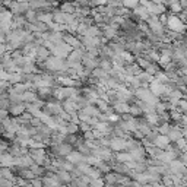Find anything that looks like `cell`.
<instances>
[{"mask_svg":"<svg viewBox=\"0 0 187 187\" xmlns=\"http://www.w3.org/2000/svg\"><path fill=\"white\" fill-rule=\"evenodd\" d=\"M167 26L173 32H181L186 29V25L184 22L181 21V18H178L177 15H171V16H168V21H167Z\"/></svg>","mask_w":187,"mask_h":187,"instance_id":"obj_1","label":"cell"},{"mask_svg":"<svg viewBox=\"0 0 187 187\" xmlns=\"http://www.w3.org/2000/svg\"><path fill=\"white\" fill-rule=\"evenodd\" d=\"M110 148L117 152L121 149H127V140H124L123 138H114L110 140Z\"/></svg>","mask_w":187,"mask_h":187,"instance_id":"obj_2","label":"cell"},{"mask_svg":"<svg viewBox=\"0 0 187 187\" xmlns=\"http://www.w3.org/2000/svg\"><path fill=\"white\" fill-rule=\"evenodd\" d=\"M77 108H79V107H77L76 101L70 100V98H66V100H64V102H63V110L66 111L67 114H70V115L75 114Z\"/></svg>","mask_w":187,"mask_h":187,"instance_id":"obj_3","label":"cell"},{"mask_svg":"<svg viewBox=\"0 0 187 187\" xmlns=\"http://www.w3.org/2000/svg\"><path fill=\"white\" fill-rule=\"evenodd\" d=\"M154 145L159 149H165L170 145V138H168L167 134H158L154 140Z\"/></svg>","mask_w":187,"mask_h":187,"instance_id":"obj_4","label":"cell"},{"mask_svg":"<svg viewBox=\"0 0 187 187\" xmlns=\"http://www.w3.org/2000/svg\"><path fill=\"white\" fill-rule=\"evenodd\" d=\"M31 158L35 161V164H43L44 161H45V152H44L43 149H32L31 151Z\"/></svg>","mask_w":187,"mask_h":187,"instance_id":"obj_5","label":"cell"},{"mask_svg":"<svg viewBox=\"0 0 187 187\" xmlns=\"http://www.w3.org/2000/svg\"><path fill=\"white\" fill-rule=\"evenodd\" d=\"M25 108H26V105H24L22 102H18V104H10L9 113L12 115H15V117H19L21 114H24Z\"/></svg>","mask_w":187,"mask_h":187,"instance_id":"obj_6","label":"cell"},{"mask_svg":"<svg viewBox=\"0 0 187 187\" xmlns=\"http://www.w3.org/2000/svg\"><path fill=\"white\" fill-rule=\"evenodd\" d=\"M63 41L69 44V45H70L73 50H76V48H79V47L82 45V41H81V40L75 38L73 35H69V34H67V35H63Z\"/></svg>","mask_w":187,"mask_h":187,"instance_id":"obj_7","label":"cell"},{"mask_svg":"<svg viewBox=\"0 0 187 187\" xmlns=\"http://www.w3.org/2000/svg\"><path fill=\"white\" fill-rule=\"evenodd\" d=\"M134 16H138V18H139V19H148L149 16H151V13H149V10L146 9V7H145V6H136V7H134Z\"/></svg>","mask_w":187,"mask_h":187,"instance_id":"obj_8","label":"cell"},{"mask_svg":"<svg viewBox=\"0 0 187 187\" xmlns=\"http://www.w3.org/2000/svg\"><path fill=\"white\" fill-rule=\"evenodd\" d=\"M114 110L119 113V114H127L130 111V105L127 102H123V101H117L114 104Z\"/></svg>","mask_w":187,"mask_h":187,"instance_id":"obj_9","label":"cell"},{"mask_svg":"<svg viewBox=\"0 0 187 187\" xmlns=\"http://www.w3.org/2000/svg\"><path fill=\"white\" fill-rule=\"evenodd\" d=\"M104 35H105V40L115 38V37H117V26H115V25H105Z\"/></svg>","mask_w":187,"mask_h":187,"instance_id":"obj_10","label":"cell"},{"mask_svg":"<svg viewBox=\"0 0 187 187\" xmlns=\"http://www.w3.org/2000/svg\"><path fill=\"white\" fill-rule=\"evenodd\" d=\"M60 10L64 12V13H70V15H75L76 13V6L70 3V2H64L60 5Z\"/></svg>","mask_w":187,"mask_h":187,"instance_id":"obj_11","label":"cell"},{"mask_svg":"<svg viewBox=\"0 0 187 187\" xmlns=\"http://www.w3.org/2000/svg\"><path fill=\"white\" fill-rule=\"evenodd\" d=\"M67 159H69V162H72V164H81L82 161H83V157H82L81 152H70V154L67 155Z\"/></svg>","mask_w":187,"mask_h":187,"instance_id":"obj_12","label":"cell"},{"mask_svg":"<svg viewBox=\"0 0 187 187\" xmlns=\"http://www.w3.org/2000/svg\"><path fill=\"white\" fill-rule=\"evenodd\" d=\"M48 50L47 47H41L40 45L38 48H37V53H35V56H37V58L38 60H45V58H48Z\"/></svg>","mask_w":187,"mask_h":187,"instance_id":"obj_13","label":"cell"},{"mask_svg":"<svg viewBox=\"0 0 187 187\" xmlns=\"http://www.w3.org/2000/svg\"><path fill=\"white\" fill-rule=\"evenodd\" d=\"M181 134H183V132L180 129H175V127H173V129H170V133L167 134L168 138H170V140H178L180 138H181Z\"/></svg>","mask_w":187,"mask_h":187,"instance_id":"obj_14","label":"cell"},{"mask_svg":"<svg viewBox=\"0 0 187 187\" xmlns=\"http://www.w3.org/2000/svg\"><path fill=\"white\" fill-rule=\"evenodd\" d=\"M25 19L28 21L29 24H32L35 21H38V12H35L34 9H29L26 13H25Z\"/></svg>","mask_w":187,"mask_h":187,"instance_id":"obj_15","label":"cell"},{"mask_svg":"<svg viewBox=\"0 0 187 187\" xmlns=\"http://www.w3.org/2000/svg\"><path fill=\"white\" fill-rule=\"evenodd\" d=\"M22 101L24 102H35L37 101V94L35 92H29V91L24 92L22 94Z\"/></svg>","mask_w":187,"mask_h":187,"instance_id":"obj_16","label":"cell"},{"mask_svg":"<svg viewBox=\"0 0 187 187\" xmlns=\"http://www.w3.org/2000/svg\"><path fill=\"white\" fill-rule=\"evenodd\" d=\"M38 21L44 22V24H50V22H53V13L51 12H48V13L38 12Z\"/></svg>","mask_w":187,"mask_h":187,"instance_id":"obj_17","label":"cell"},{"mask_svg":"<svg viewBox=\"0 0 187 187\" xmlns=\"http://www.w3.org/2000/svg\"><path fill=\"white\" fill-rule=\"evenodd\" d=\"M92 76L95 77V79H105L107 72L104 69H101V67H95V69L92 70Z\"/></svg>","mask_w":187,"mask_h":187,"instance_id":"obj_18","label":"cell"},{"mask_svg":"<svg viewBox=\"0 0 187 187\" xmlns=\"http://www.w3.org/2000/svg\"><path fill=\"white\" fill-rule=\"evenodd\" d=\"M22 70H24V73H34V72H37V67H35V64H34L31 60H28V62L22 66Z\"/></svg>","mask_w":187,"mask_h":187,"instance_id":"obj_19","label":"cell"},{"mask_svg":"<svg viewBox=\"0 0 187 187\" xmlns=\"http://www.w3.org/2000/svg\"><path fill=\"white\" fill-rule=\"evenodd\" d=\"M121 5L126 9H134L136 6H139V0H121Z\"/></svg>","mask_w":187,"mask_h":187,"instance_id":"obj_20","label":"cell"},{"mask_svg":"<svg viewBox=\"0 0 187 187\" xmlns=\"http://www.w3.org/2000/svg\"><path fill=\"white\" fill-rule=\"evenodd\" d=\"M100 66H101V69H104L107 73L113 70V63H111V60H105V58H104V60H101Z\"/></svg>","mask_w":187,"mask_h":187,"instance_id":"obj_21","label":"cell"},{"mask_svg":"<svg viewBox=\"0 0 187 187\" xmlns=\"http://www.w3.org/2000/svg\"><path fill=\"white\" fill-rule=\"evenodd\" d=\"M95 104L98 105V110H100V111H104V113H105V111H108V102H107V101H104L102 98H98V100L95 101Z\"/></svg>","mask_w":187,"mask_h":187,"instance_id":"obj_22","label":"cell"},{"mask_svg":"<svg viewBox=\"0 0 187 187\" xmlns=\"http://www.w3.org/2000/svg\"><path fill=\"white\" fill-rule=\"evenodd\" d=\"M117 161H120L121 164H126L132 161V155L127 152V154H117Z\"/></svg>","mask_w":187,"mask_h":187,"instance_id":"obj_23","label":"cell"},{"mask_svg":"<svg viewBox=\"0 0 187 187\" xmlns=\"http://www.w3.org/2000/svg\"><path fill=\"white\" fill-rule=\"evenodd\" d=\"M66 130H67V134H75L79 130V126L76 124V123H69V124L66 126Z\"/></svg>","mask_w":187,"mask_h":187,"instance_id":"obj_24","label":"cell"},{"mask_svg":"<svg viewBox=\"0 0 187 187\" xmlns=\"http://www.w3.org/2000/svg\"><path fill=\"white\" fill-rule=\"evenodd\" d=\"M102 186H104V181H102L100 177L92 178L91 181H89V187H102Z\"/></svg>","mask_w":187,"mask_h":187,"instance_id":"obj_25","label":"cell"},{"mask_svg":"<svg viewBox=\"0 0 187 187\" xmlns=\"http://www.w3.org/2000/svg\"><path fill=\"white\" fill-rule=\"evenodd\" d=\"M57 175H58L57 180L60 178L62 181H70V175H69V173H67V171H64V170H62V171H60Z\"/></svg>","mask_w":187,"mask_h":187,"instance_id":"obj_26","label":"cell"},{"mask_svg":"<svg viewBox=\"0 0 187 187\" xmlns=\"http://www.w3.org/2000/svg\"><path fill=\"white\" fill-rule=\"evenodd\" d=\"M60 82L64 86H75L76 85V82L73 81V79H69V77H60Z\"/></svg>","mask_w":187,"mask_h":187,"instance_id":"obj_27","label":"cell"},{"mask_svg":"<svg viewBox=\"0 0 187 187\" xmlns=\"http://www.w3.org/2000/svg\"><path fill=\"white\" fill-rule=\"evenodd\" d=\"M130 115H140L142 114V108H140V105H130Z\"/></svg>","mask_w":187,"mask_h":187,"instance_id":"obj_28","label":"cell"},{"mask_svg":"<svg viewBox=\"0 0 187 187\" xmlns=\"http://www.w3.org/2000/svg\"><path fill=\"white\" fill-rule=\"evenodd\" d=\"M0 177L2 178H12V174H10L9 168H2V170H0Z\"/></svg>","mask_w":187,"mask_h":187,"instance_id":"obj_29","label":"cell"},{"mask_svg":"<svg viewBox=\"0 0 187 187\" xmlns=\"http://www.w3.org/2000/svg\"><path fill=\"white\" fill-rule=\"evenodd\" d=\"M170 129H171V127L168 126V123H164V124L161 126L158 130H159V133H161V134H168V133H170Z\"/></svg>","mask_w":187,"mask_h":187,"instance_id":"obj_30","label":"cell"},{"mask_svg":"<svg viewBox=\"0 0 187 187\" xmlns=\"http://www.w3.org/2000/svg\"><path fill=\"white\" fill-rule=\"evenodd\" d=\"M89 126H91V124L81 121V124H79V130H81V132H83V133H86V132H89V130H91V127H89Z\"/></svg>","mask_w":187,"mask_h":187,"instance_id":"obj_31","label":"cell"},{"mask_svg":"<svg viewBox=\"0 0 187 187\" xmlns=\"http://www.w3.org/2000/svg\"><path fill=\"white\" fill-rule=\"evenodd\" d=\"M7 114H9V113H7V110L0 108V124H2V123H3L6 119H7Z\"/></svg>","mask_w":187,"mask_h":187,"instance_id":"obj_32","label":"cell"},{"mask_svg":"<svg viewBox=\"0 0 187 187\" xmlns=\"http://www.w3.org/2000/svg\"><path fill=\"white\" fill-rule=\"evenodd\" d=\"M151 63L148 62V60H143V58H138V66H140V67H143V69H146V67L149 66Z\"/></svg>","mask_w":187,"mask_h":187,"instance_id":"obj_33","label":"cell"},{"mask_svg":"<svg viewBox=\"0 0 187 187\" xmlns=\"http://www.w3.org/2000/svg\"><path fill=\"white\" fill-rule=\"evenodd\" d=\"M6 50H7V47H6L3 43H0V56H3V54L6 53Z\"/></svg>","mask_w":187,"mask_h":187,"instance_id":"obj_34","label":"cell"},{"mask_svg":"<svg viewBox=\"0 0 187 187\" xmlns=\"http://www.w3.org/2000/svg\"><path fill=\"white\" fill-rule=\"evenodd\" d=\"M5 40H6V32H5V31H2V29H0V43H3Z\"/></svg>","mask_w":187,"mask_h":187,"instance_id":"obj_35","label":"cell"},{"mask_svg":"<svg viewBox=\"0 0 187 187\" xmlns=\"http://www.w3.org/2000/svg\"><path fill=\"white\" fill-rule=\"evenodd\" d=\"M6 148H7V145L3 143V142H0V151H5Z\"/></svg>","mask_w":187,"mask_h":187,"instance_id":"obj_36","label":"cell"}]
</instances>
